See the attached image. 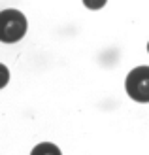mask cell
Returning <instances> with one entry per match:
<instances>
[{
    "label": "cell",
    "mask_w": 149,
    "mask_h": 155,
    "mask_svg": "<svg viewBox=\"0 0 149 155\" xmlns=\"http://www.w3.org/2000/svg\"><path fill=\"white\" fill-rule=\"evenodd\" d=\"M27 34V17L19 10L0 12V42L13 44Z\"/></svg>",
    "instance_id": "obj_1"
},
{
    "label": "cell",
    "mask_w": 149,
    "mask_h": 155,
    "mask_svg": "<svg viewBox=\"0 0 149 155\" xmlns=\"http://www.w3.org/2000/svg\"><path fill=\"white\" fill-rule=\"evenodd\" d=\"M147 51H149V44H147Z\"/></svg>",
    "instance_id": "obj_5"
},
{
    "label": "cell",
    "mask_w": 149,
    "mask_h": 155,
    "mask_svg": "<svg viewBox=\"0 0 149 155\" xmlns=\"http://www.w3.org/2000/svg\"><path fill=\"white\" fill-rule=\"evenodd\" d=\"M127 93L136 102H149V66H138L127 76Z\"/></svg>",
    "instance_id": "obj_2"
},
{
    "label": "cell",
    "mask_w": 149,
    "mask_h": 155,
    "mask_svg": "<svg viewBox=\"0 0 149 155\" xmlns=\"http://www.w3.org/2000/svg\"><path fill=\"white\" fill-rule=\"evenodd\" d=\"M8 81H10V70L6 68V64L0 63V89L6 87Z\"/></svg>",
    "instance_id": "obj_4"
},
{
    "label": "cell",
    "mask_w": 149,
    "mask_h": 155,
    "mask_svg": "<svg viewBox=\"0 0 149 155\" xmlns=\"http://www.w3.org/2000/svg\"><path fill=\"white\" fill-rule=\"evenodd\" d=\"M30 155H62V153H60V150L55 144H51V142H42V144L34 146V150H32V153H30Z\"/></svg>",
    "instance_id": "obj_3"
}]
</instances>
